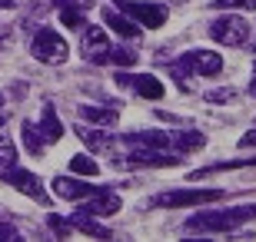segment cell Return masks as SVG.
<instances>
[{"mask_svg":"<svg viewBox=\"0 0 256 242\" xmlns=\"http://www.w3.org/2000/svg\"><path fill=\"white\" fill-rule=\"evenodd\" d=\"M14 166H17V146L10 140H0V176H7Z\"/></svg>","mask_w":256,"mask_h":242,"instance_id":"7402d4cb","label":"cell"},{"mask_svg":"<svg viewBox=\"0 0 256 242\" xmlns=\"http://www.w3.org/2000/svg\"><path fill=\"white\" fill-rule=\"evenodd\" d=\"M250 23L243 17H236V13H223V17H216L213 23H210V37L216 40V43H223V47H243L250 40Z\"/></svg>","mask_w":256,"mask_h":242,"instance_id":"277c9868","label":"cell"},{"mask_svg":"<svg viewBox=\"0 0 256 242\" xmlns=\"http://www.w3.org/2000/svg\"><path fill=\"white\" fill-rule=\"evenodd\" d=\"M243 166H256V156L253 159H226V163H213V166H203L196 173H190V179H206L213 173H226V169H243Z\"/></svg>","mask_w":256,"mask_h":242,"instance_id":"d6986e66","label":"cell"},{"mask_svg":"<svg viewBox=\"0 0 256 242\" xmlns=\"http://www.w3.org/2000/svg\"><path fill=\"white\" fill-rule=\"evenodd\" d=\"M213 10H256V0H213Z\"/></svg>","mask_w":256,"mask_h":242,"instance_id":"484cf974","label":"cell"},{"mask_svg":"<svg viewBox=\"0 0 256 242\" xmlns=\"http://www.w3.org/2000/svg\"><path fill=\"white\" fill-rule=\"evenodd\" d=\"M70 169H74L76 176H96V173H100V166H96L86 153H76V156L70 159Z\"/></svg>","mask_w":256,"mask_h":242,"instance_id":"603a6c76","label":"cell"},{"mask_svg":"<svg viewBox=\"0 0 256 242\" xmlns=\"http://www.w3.org/2000/svg\"><path fill=\"white\" fill-rule=\"evenodd\" d=\"M0 239H17V229L10 223H0Z\"/></svg>","mask_w":256,"mask_h":242,"instance_id":"f546056e","label":"cell"},{"mask_svg":"<svg viewBox=\"0 0 256 242\" xmlns=\"http://www.w3.org/2000/svg\"><path fill=\"white\" fill-rule=\"evenodd\" d=\"M130 86L136 90V96H143V100H160V96H163V80H156L153 73H140V76H133Z\"/></svg>","mask_w":256,"mask_h":242,"instance_id":"9a60e30c","label":"cell"},{"mask_svg":"<svg viewBox=\"0 0 256 242\" xmlns=\"http://www.w3.org/2000/svg\"><path fill=\"white\" fill-rule=\"evenodd\" d=\"M0 106H4V96H0Z\"/></svg>","mask_w":256,"mask_h":242,"instance_id":"e575fe53","label":"cell"},{"mask_svg":"<svg viewBox=\"0 0 256 242\" xmlns=\"http://www.w3.org/2000/svg\"><path fill=\"white\" fill-rule=\"evenodd\" d=\"M20 130H24V146H27V153H30V156H40L44 146H47L44 136H40V126H37V123H30V120H24Z\"/></svg>","mask_w":256,"mask_h":242,"instance_id":"ffe728a7","label":"cell"},{"mask_svg":"<svg viewBox=\"0 0 256 242\" xmlns=\"http://www.w3.org/2000/svg\"><path fill=\"white\" fill-rule=\"evenodd\" d=\"M120 169H160V166H180V156H173V153H166V149H146V146H133V153H126V156L114 159Z\"/></svg>","mask_w":256,"mask_h":242,"instance_id":"5b68a950","label":"cell"},{"mask_svg":"<svg viewBox=\"0 0 256 242\" xmlns=\"http://www.w3.org/2000/svg\"><path fill=\"white\" fill-rule=\"evenodd\" d=\"M250 93L256 96V76H253V80H250Z\"/></svg>","mask_w":256,"mask_h":242,"instance_id":"d6a6232c","label":"cell"},{"mask_svg":"<svg viewBox=\"0 0 256 242\" xmlns=\"http://www.w3.org/2000/svg\"><path fill=\"white\" fill-rule=\"evenodd\" d=\"M110 63L133 66V63H136V50H130V47H110Z\"/></svg>","mask_w":256,"mask_h":242,"instance_id":"d4e9b609","label":"cell"},{"mask_svg":"<svg viewBox=\"0 0 256 242\" xmlns=\"http://www.w3.org/2000/svg\"><path fill=\"white\" fill-rule=\"evenodd\" d=\"M126 146H146V149H166L170 146V133H156V130H140V133H124Z\"/></svg>","mask_w":256,"mask_h":242,"instance_id":"4fadbf2b","label":"cell"},{"mask_svg":"<svg viewBox=\"0 0 256 242\" xmlns=\"http://www.w3.org/2000/svg\"><path fill=\"white\" fill-rule=\"evenodd\" d=\"M216 199H223L220 189H173V193L153 196L150 206L153 209H180V206H210Z\"/></svg>","mask_w":256,"mask_h":242,"instance_id":"3957f363","label":"cell"},{"mask_svg":"<svg viewBox=\"0 0 256 242\" xmlns=\"http://www.w3.org/2000/svg\"><path fill=\"white\" fill-rule=\"evenodd\" d=\"M4 120H7V116H0V130H4Z\"/></svg>","mask_w":256,"mask_h":242,"instance_id":"836d02e7","label":"cell"},{"mask_svg":"<svg viewBox=\"0 0 256 242\" xmlns=\"http://www.w3.org/2000/svg\"><path fill=\"white\" fill-rule=\"evenodd\" d=\"M30 56L40 60V63L57 66V63L66 60V40L60 37L54 27H37L34 37H30Z\"/></svg>","mask_w":256,"mask_h":242,"instance_id":"7a4b0ae2","label":"cell"},{"mask_svg":"<svg viewBox=\"0 0 256 242\" xmlns=\"http://www.w3.org/2000/svg\"><path fill=\"white\" fill-rule=\"evenodd\" d=\"M70 226H74V229H80V233H86V236H94V239H110V229H106V226H100V223H94V216L74 213V216H70Z\"/></svg>","mask_w":256,"mask_h":242,"instance_id":"ac0fdd59","label":"cell"},{"mask_svg":"<svg viewBox=\"0 0 256 242\" xmlns=\"http://www.w3.org/2000/svg\"><path fill=\"white\" fill-rule=\"evenodd\" d=\"M80 120L84 123H100V126H114L116 123V110L114 106H80Z\"/></svg>","mask_w":256,"mask_h":242,"instance_id":"e0dca14e","label":"cell"},{"mask_svg":"<svg viewBox=\"0 0 256 242\" xmlns=\"http://www.w3.org/2000/svg\"><path fill=\"white\" fill-rule=\"evenodd\" d=\"M47 226H50V229H54V233L60 236V239H66V236H70V229H74L70 223H64V219H57V213H54V216L47 219Z\"/></svg>","mask_w":256,"mask_h":242,"instance_id":"4316f807","label":"cell"},{"mask_svg":"<svg viewBox=\"0 0 256 242\" xmlns=\"http://www.w3.org/2000/svg\"><path fill=\"white\" fill-rule=\"evenodd\" d=\"M0 10H14V0H0Z\"/></svg>","mask_w":256,"mask_h":242,"instance_id":"1f68e13d","label":"cell"},{"mask_svg":"<svg viewBox=\"0 0 256 242\" xmlns=\"http://www.w3.org/2000/svg\"><path fill=\"white\" fill-rule=\"evenodd\" d=\"M173 143H176V149L180 153H193V149H203V143H206V136L196 130H186V133H176V136H170Z\"/></svg>","mask_w":256,"mask_h":242,"instance_id":"44dd1931","label":"cell"},{"mask_svg":"<svg viewBox=\"0 0 256 242\" xmlns=\"http://www.w3.org/2000/svg\"><path fill=\"white\" fill-rule=\"evenodd\" d=\"M76 136L94 149V153H104V149L114 146V136H110V133H100V130H94V126H84V123L76 126Z\"/></svg>","mask_w":256,"mask_h":242,"instance_id":"2e32d148","label":"cell"},{"mask_svg":"<svg viewBox=\"0 0 256 242\" xmlns=\"http://www.w3.org/2000/svg\"><path fill=\"white\" fill-rule=\"evenodd\" d=\"M37 126H40V136H44V143H57L60 136H64V123H60L57 110H54V103H47V106H44Z\"/></svg>","mask_w":256,"mask_h":242,"instance_id":"5bb4252c","label":"cell"},{"mask_svg":"<svg viewBox=\"0 0 256 242\" xmlns=\"http://www.w3.org/2000/svg\"><path fill=\"white\" fill-rule=\"evenodd\" d=\"M256 219V206H233V209H223V213H196L186 219V233H233L243 223Z\"/></svg>","mask_w":256,"mask_h":242,"instance_id":"6da1fadb","label":"cell"},{"mask_svg":"<svg viewBox=\"0 0 256 242\" xmlns=\"http://www.w3.org/2000/svg\"><path fill=\"white\" fill-rule=\"evenodd\" d=\"M120 13H126L130 20H136L140 27H150V30L163 27L166 17H170L163 3H140V0H120Z\"/></svg>","mask_w":256,"mask_h":242,"instance_id":"52a82bcc","label":"cell"},{"mask_svg":"<svg viewBox=\"0 0 256 242\" xmlns=\"http://www.w3.org/2000/svg\"><path fill=\"white\" fill-rule=\"evenodd\" d=\"M80 53H84V60H90V63H96V66L110 63V40H106V30L94 27V23H84Z\"/></svg>","mask_w":256,"mask_h":242,"instance_id":"8992f818","label":"cell"},{"mask_svg":"<svg viewBox=\"0 0 256 242\" xmlns=\"http://www.w3.org/2000/svg\"><path fill=\"white\" fill-rule=\"evenodd\" d=\"M120 196L116 193H110V189H100V193H94V196H86L84 199V206L76 209V213H84V216H96V219H106V216H114V213H120Z\"/></svg>","mask_w":256,"mask_h":242,"instance_id":"9c48e42d","label":"cell"},{"mask_svg":"<svg viewBox=\"0 0 256 242\" xmlns=\"http://www.w3.org/2000/svg\"><path fill=\"white\" fill-rule=\"evenodd\" d=\"M60 10V20H64V27L70 30H84V10H76V7H57Z\"/></svg>","mask_w":256,"mask_h":242,"instance_id":"cb8c5ba5","label":"cell"},{"mask_svg":"<svg viewBox=\"0 0 256 242\" xmlns=\"http://www.w3.org/2000/svg\"><path fill=\"white\" fill-rule=\"evenodd\" d=\"M104 23L110 30H114L116 37H124V40H140V27H136V20H130L126 13H120V10H104Z\"/></svg>","mask_w":256,"mask_h":242,"instance_id":"7c38bea8","label":"cell"},{"mask_svg":"<svg viewBox=\"0 0 256 242\" xmlns=\"http://www.w3.org/2000/svg\"><path fill=\"white\" fill-rule=\"evenodd\" d=\"M173 66H180L183 73L216 76L220 70H223V60H220V53H213V50H190V53H183Z\"/></svg>","mask_w":256,"mask_h":242,"instance_id":"ba28073f","label":"cell"},{"mask_svg":"<svg viewBox=\"0 0 256 242\" xmlns=\"http://www.w3.org/2000/svg\"><path fill=\"white\" fill-rule=\"evenodd\" d=\"M240 146H256V130H250L243 140H240Z\"/></svg>","mask_w":256,"mask_h":242,"instance_id":"4dcf8cb0","label":"cell"},{"mask_svg":"<svg viewBox=\"0 0 256 242\" xmlns=\"http://www.w3.org/2000/svg\"><path fill=\"white\" fill-rule=\"evenodd\" d=\"M233 96H236L233 90H210V93H206V103H230Z\"/></svg>","mask_w":256,"mask_h":242,"instance_id":"83f0119b","label":"cell"},{"mask_svg":"<svg viewBox=\"0 0 256 242\" xmlns=\"http://www.w3.org/2000/svg\"><path fill=\"white\" fill-rule=\"evenodd\" d=\"M4 179H7V183L17 189V193L30 196V199H37V203H47V193H44V186H40V176H37V173H27V169L14 166Z\"/></svg>","mask_w":256,"mask_h":242,"instance_id":"30bf717a","label":"cell"},{"mask_svg":"<svg viewBox=\"0 0 256 242\" xmlns=\"http://www.w3.org/2000/svg\"><path fill=\"white\" fill-rule=\"evenodd\" d=\"M104 186H90V183H84V179H70V176H57L54 179V193L60 196V199H86V196L100 193Z\"/></svg>","mask_w":256,"mask_h":242,"instance_id":"8fae6325","label":"cell"},{"mask_svg":"<svg viewBox=\"0 0 256 242\" xmlns=\"http://www.w3.org/2000/svg\"><path fill=\"white\" fill-rule=\"evenodd\" d=\"M57 7H76V10H90L94 7V0H54Z\"/></svg>","mask_w":256,"mask_h":242,"instance_id":"f1b7e54d","label":"cell"}]
</instances>
